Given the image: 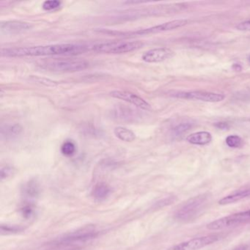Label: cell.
<instances>
[{
    "mask_svg": "<svg viewBox=\"0 0 250 250\" xmlns=\"http://www.w3.org/2000/svg\"><path fill=\"white\" fill-rule=\"evenodd\" d=\"M22 132V127L20 124L7 125L5 128H2V137L6 139H13L18 137Z\"/></svg>",
    "mask_w": 250,
    "mask_h": 250,
    "instance_id": "obj_17",
    "label": "cell"
},
{
    "mask_svg": "<svg viewBox=\"0 0 250 250\" xmlns=\"http://www.w3.org/2000/svg\"><path fill=\"white\" fill-rule=\"evenodd\" d=\"M187 23H188L187 20H174V21H168V22L164 23L159 25L150 27V28L143 29V30H137V31L131 32V33H124V34L140 35V36L155 34V33H162V32L169 31V30L180 28V27L185 26Z\"/></svg>",
    "mask_w": 250,
    "mask_h": 250,
    "instance_id": "obj_8",
    "label": "cell"
},
{
    "mask_svg": "<svg viewBox=\"0 0 250 250\" xmlns=\"http://www.w3.org/2000/svg\"><path fill=\"white\" fill-rule=\"evenodd\" d=\"M24 192L27 197H35L37 196L39 193V187L38 184L35 181H29L26 184L25 188H24Z\"/></svg>",
    "mask_w": 250,
    "mask_h": 250,
    "instance_id": "obj_19",
    "label": "cell"
},
{
    "mask_svg": "<svg viewBox=\"0 0 250 250\" xmlns=\"http://www.w3.org/2000/svg\"><path fill=\"white\" fill-rule=\"evenodd\" d=\"M97 231L95 229V227L85 226L84 228L77 229L74 232H70L67 234L62 238L58 240L57 244H73L74 245L75 243L80 242V241H85L87 240L93 238L97 235Z\"/></svg>",
    "mask_w": 250,
    "mask_h": 250,
    "instance_id": "obj_7",
    "label": "cell"
},
{
    "mask_svg": "<svg viewBox=\"0 0 250 250\" xmlns=\"http://www.w3.org/2000/svg\"><path fill=\"white\" fill-rule=\"evenodd\" d=\"M143 43L141 42H109L97 43L93 46V50L99 53L119 54L128 53L138 50L143 47Z\"/></svg>",
    "mask_w": 250,
    "mask_h": 250,
    "instance_id": "obj_3",
    "label": "cell"
},
{
    "mask_svg": "<svg viewBox=\"0 0 250 250\" xmlns=\"http://www.w3.org/2000/svg\"><path fill=\"white\" fill-rule=\"evenodd\" d=\"M114 134L119 140L126 143H131L136 139L135 134L131 130L125 127H116L114 130Z\"/></svg>",
    "mask_w": 250,
    "mask_h": 250,
    "instance_id": "obj_15",
    "label": "cell"
},
{
    "mask_svg": "<svg viewBox=\"0 0 250 250\" xmlns=\"http://www.w3.org/2000/svg\"></svg>",
    "mask_w": 250,
    "mask_h": 250,
    "instance_id": "obj_30",
    "label": "cell"
},
{
    "mask_svg": "<svg viewBox=\"0 0 250 250\" xmlns=\"http://www.w3.org/2000/svg\"><path fill=\"white\" fill-rule=\"evenodd\" d=\"M109 94L112 97L128 102L140 109H146V110L150 109V105L146 101L131 92L125 91V90H113L110 92Z\"/></svg>",
    "mask_w": 250,
    "mask_h": 250,
    "instance_id": "obj_9",
    "label": "cell"
},
{
    "mask_svg": "<svg viewBox=\"0 0 250 250\" xmlns=\"http://www.w3.org/2000/svg\"><path fill=\"white\" fill-rule=\"evenodd\" d=\"M22 213L25 217H30L33 213V208L30 206H25L22 208Z\"/></svg>",
    "mask_w": 250,
    "mask_h": 250,
    "instance_id": "obj_27",
    "label": "cell"
},
{
    "mask_svg": "<svg viewBox=\"0 0 250 250\" xmlns=\"http://www.w3.org/2000/svg\"><path fill=\"white\" fill-rule=\"evenodd\" d=\"M89 63L81 60H59L43 64V68L54 72L70 73L83 71L88 68Z\"/></svg>",
    "mask_w": 250,
    "mask_h": 250,
    "instance_id": "obj_4",
    "label": "cell"
},
{
    "mask_svg": "<svg viewBox=\"0 0 250 250\" xmlns=\"http://www.w3.org/2000/svg\"><path fill=\"white\" fill-rule=\"evenodd\" d=\"M42 6L45 11H55L61 6V2L58 0H49V1H45Z\"/></svg>",
    "mask_w": 250,
    "mask_h": 250,
    "instance_id": "obj_21",
    "label": "cell"
},
{
    "mask_svg": "<svg viewBox=\"0 0 250 250\" xmlns=\"http://www.w3.org/2000/svg\"><path fill=\"white\" fill-rule=\"evenodd\" d=\"M77 147L74 142L67 140L61 146V153L65 156H72L75 153Z\"/></svg>",
    "mask_w": 250,
    "mask_h": 250,
    "instance_id": "obj_18",
    "label": "cell"
},
{
    "mask_svg": "<svg viewBox=\"0 0 250 250\" xmlns=\"http://www.w3.org/2000/svg\"><path fill=\"white\" fill-rule=\"evenodd\" d=\"M46 250H80V249L73 244H56L55 247Z\"/></svg>",
    "mask_w": 250,
    "mask_h": 250,
    "instance_id": "obj_23",
    "label": "cell"
},
{
    "mask_svg": "<svg viewBox=\"0 0 250 250\" xmlns=\"http://www.w3.org/2000/svg\"><path fill=\"white\" fill-rule=\"evenodd\" d=\"M226 144L229 147L237 148V147H241L242 146V140L238 136L229 135L226 138Z\"/></svg>",
    "mask_w": 250,
    "mask_h": 250,
    "instance_id": "obj_20",
    "label": "cell"
},
{
    "mask_svg": "<svg viewBox=\"0 0 250 250\" xmlns=\"http://www.w3.org/2000/svg\"><path fill=\"white\" fill-rule=\"evenodd\" d=\"M175 97L184 98L191 100H198L206 102H219L224 100L225 96L219 93L204 91H192L188 93H178L174 95Z\"/></svg>",
    "mask_w": 250,
    "mask_h": 250,
    "instance_id": "obj_10",
    "label": "cell"
},
{
    "mask_svg": "<svg viewBox=\"0 0 250 250\" xmlns=\"http://www.w3.org/2000/svg\"><path fill=\"white\" fill-rule=\"evenodd\" d=\"M250 221V210H248L233 213V214L213 221L207 225V228L210 230H219V229H223L225 228L241 225Z\"/></svg>",
    "mask_w": 250,
    "mask_h": 250,
    "instance_id": "obj_5",
    "label": "cell"
},
{
    "mask_svg": "<svg viewBox=\"0 0 250 250\" xmlns=\"http://www.w3.org/2000/svg\"><path fill=\"white\" fill-rule=\"evenodd\" d=\"M236 28L242 31H250V20L240 23L236 26Z\"/></svg>",
    "mask_w": 250,
    "mask_h": 250,
    "instance_id": "obj_26",
    "label": "cell"
},
{
    "mask_svg": "<svg viewBox=\"0 0 250 250\" xmlns=\"http://www.w3.org/2000/svg\"><path fill=\"white\" fill-rule=\"evenodd\" d=\"M14 172V169L11 167L5 166L1 169V179L4 180L8 178Z\"/></svg>",
    "mask_w": 250,
    "mask_h": 250,
    "instance_id": "obj_24",
    "label": "cell"
},
{
    "mask_svg": "<svg viewBox=\"0 0 250 250\" xmlns=\"http://www.w3.org/2000/svg\"><path fill=\"white\" fill-rule=\"evenodd\" d=\"M110 194V188L107 184L100 183L94 187L93 195L96 200H102L106 199Z\"/></svg>",
    "mask_w": 250,
    "mask_h": 250,
    "instance_id": "obj_16",
    "label": "cell"
},
{
    "mask_svg": "<svg viewBox=\"0 0 250 250\" xmlns=\"http://www.w3.org/2000/svg\"><path fill=\"white\" fill-rule=\"evenodd\" d=\"M215 125H216L218 128H220V129H228V128H229V125H228L227 123H217Z\"/></svg>",
    "mask_w": 250,
    "mask_h": 250,
    "instance_id": "obj_28",
    "label": "cell"
},
{
    "mask_svg": "<svg viewBox=\"0 0 250 250\" xmlns=\"http://www.w3.org/2000/svg\"><path fill=\"white\" fill-rule=\"evenodd\" d=\"M248 197H250V187L240 188V189L234 191L231 194L225 196V197L219 200V204L221 206H226V205L232 204V203L241 201L243 199L247 198Z\"/></svg>",
    "mask_w": 250,
    "mask_h": 250,
    "instance_id": "obj_13",
    "label": "cell"
},
{
    "mask_svg": "<svg viewBox=\"0 0 250 250\" xmlns=\"http://www.w3.org/2000/svg\"><path fill=\"white\" fill-rule=\"evenodd\" d=\"M21 228H20V227L16 226H8V225H5V226H3L2 225L1 226V232L3 233L4 232H19V231L21 230Z\"/></svg>",
    "mask_w": 250,
    "mask_h": 250,
    "instance_id": "obj_25",
    "label": "cell"
},
{
    "mask_svg": "<svg viewBox=\"0 0 250 250\" xmlns=\"http://www.w3.org/2000/svg\"><path fill=\"white\" fill-rule=\"evenodd\" d=\"M87 50V46L84 45L62 43V44L30 46V47L2 49L1 55L2 57H7V58L51 56V55H76L84 53Z\"/></svg>",
    "mask_w": 250,
    "mask_h": 250,
    "instance_id": "obj_1",
    "label": "cell"
},
{
    "mask_svg": "<svg viewBox=\"0 0 250 250\" xmlns=\"http://www.w3.org/2000/svg\"><path fill=\"white\" fill-rule=\"evenodd\" d=\"M187 140L191 144L205 146L210 143L212 140V136L207 131H200L188 136Z\"/></svg>",
    "mask_w": 250,
    "mask_h": 250,
    "instance_id": "obj_14",
    "label": "cell"
},
{
    "mask_svg": "<svg viewBox=\"0 0 250 250\" xmlns=\"http://www.w3.org/2000/svg\"><path fill=\"white\" fill-rule=\"evenodd\" d=\"M232 250H247V246L242 244V245H239L238 247H235Z\"/></svg>",
    "mask_w": 250,
    "mask_h": 250,
    "instance_id": "obj_29",
    "label": "cell"
},
{
    "mask_svg": "<svg viewBox=\"0 0 250 250\" xmlns=\"http://www.w3.org/2000/svg\"><path fill=\"white\" fill-rule=\"evenodd\" d=\"M191 127V124H190L189 123L181 124L174 128L173 134H175V136H181V134L188 131Z\"/></svg>",
    "mask_w": 250,
    "mask_h": 250,
    "instance_id": "obj_22",
    "label": "cell"
},
{
    "mask_svg": "<svg viewBox=\"0 0 250 250\" xmlns=\"http://www.w3.org/2000/svg\"><path fill=\"white\" fill-rule=\"evenodd\" d=\"M173 55V52L167 48H156L150 49L145 52L142 56V59L146 62H159L171 58Z\"/></svg>",
    "mask_w": 250,
    "mask_h": 250,
    "instance_id": "obj_11",
    "label": "cell"
},
{
    "mask_svg": "<svg viewBox=\"0 0 250 250\" xmlns=\"http://www.w3.org/2000/svg\"><path fill=\"white\" fill-rule=\"evenodd\" d=\"M31 24L21 21H8L0 24V29L2 33L5 34H19L31 30Z\"/></svg>",
    "mask_w": 250,
    "mask_h": 250,
    "instance_id": "obj_12",
    "label": "cell"
},
{
    "mask_svg": "<svg viewBox=\"0 0 250 250\" xmlns=\"http://www.w3.org/2000/svg\"><path fill=\"white\" fill-rule=\"evenodd\" d=\"M208 201V194H202L192 197L177 210L175 218L182 222L193 220L206 208Z\"/></svg>",
    "mask_w": 250,
    "mask_h": 250,
    "instance_id": "obj_2",
    "label": "cell"
},
{
    "mask_svg": "<svg viewBox=\"0 0 250 250\" xmlns=\"http://www.w3.org/2000/svg\"><path fill=\"white\" fill-rule=\"evenodd\" d=\"M220 239V235L216 234L205 235L184 241L168 249L167 250H199L210 245Z\"/></svg>",
    "mask_w": 250,
    "mask_h": 250,
    "instance_id": "obj_6",
    "label": "cell"
}]
</instances>
